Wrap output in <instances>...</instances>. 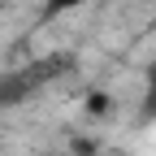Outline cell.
<instances>
[{"mask_svg":"<svg viewBox=\"0 0 156 156\" xmlns=\"http://www.w3.org/2000/svg\"><path fill=\"white\" fill-rule=\"evenodd\" d=\"M108 108H113V95H108V91H87V95H83V113H87V117H104Z\"/></svg>","mask_w":156,"mask_h":156,"instance_id":"cell-1","label":"cell"},{"mask_svg":"<svg viewBox=\"0 0 156 156\" xmlns=\"http://www.w3.org/2000/svg\"><path fill=\"white\" fill-rule=\"evenodd\" d=\"M143 113L156 117V65L147 69V95H143Z\"/></svg>","mask_w":156,"mask_h":156,"instance_id":"cell-2","label":"cell"},{"mask_svg":"<svg viewBox=\"0 0 156 156\" xmlns=\"http://www.w3.org/2000/svg\"><path fill=\"white\" fill-rule=\"evenodd\" d=\"M83 5H91V0H44L48 13H69V9H83Z\"/></svg>","mask_w":156,"mask_h":156,"instance_id":"cell-3","label":"cell"}]
</instances>
